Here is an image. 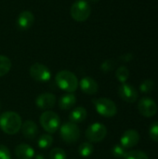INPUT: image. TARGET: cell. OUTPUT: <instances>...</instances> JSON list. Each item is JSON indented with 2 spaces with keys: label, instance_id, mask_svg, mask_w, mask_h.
Segmentation results:
<instances>
[{
  "label": "cell",
  "instance_id": "cell-29",
  "mask_svg": "<svg viewBox=\"0 0 158 159\" xmlns=\"http://www.w3.org/2000/svg\"><path fill=\"white\" fill-rule=\"evenodd\" d=\"M0 159H11L8 148L3 144H0Z\"/></svg>",
  "mask_w": 158,
  "mask_h": 159
},
{
  "label": "cell",
  "instance_id": "cell-26",
  "mask_svg": "<svg viewBox=\"0 0 158 159\" xmlns=\"http://www.w3.org/2000/svg\"><path fill=\"white\" fill-rule=\"evenodd\" d=\"M155 88V82L151 79L144 80L140 87V89L142 93H150Z\"/></svg>",
  "mask_w": 158,
  "mask_h": 159
},
{
  "label": "cell",
  "instance_id": "cell-16",
  "mask_svg": "<svg viewBox=\"0 0 158 159\" xmlns=\"http://www.w3.org/2000/svg\"><path fill=\"white\" fill-rule=\"evenodd\" d=\"M15 155L19 159H32L34 156V150L28 144L20 143L15 147Z\"/></svg>",
  "mask_w": 158,
  "mask_h": 159
},
{
  "label": "cell",
  "instance_id": "cell-31",
  "mask_svg": "<svg viewBox=\"0 0 158 159\" xmlns=\"http://www.w3.org/2000/svg\"><path fill=\"white\" fill-rule=\"evenodd\" d=\"M36 159H44V157L41 155H38V156H36Z\"/></svg>",
  "mask_w": 158,
  "mask_h": 159
},
{
  "label": "cell",
  "instance_id": "cell-4",
  "mask_svg": "<svg viewBox=\"0 0 158 159\" xmlns=\"http://www.w3.org/2000/svg\"><path fill=\"white\" fill-rule=\"evenodd\" d=\"M60 135L63 142L69 144L76 143L80 137L78 126L73 122H65L60 127Z\"/></svg>",
  "mask_w": 158,
  "mask_h": 159
},
{
  "label": "cell",
  "instance_id": "cell-21",
  "mask_svg": "<svg viewBox=\"0 0 158 159\" xmlns=\"http://www.w3.org/2000/svg\"><path fill=\"white\" fill-rule=\"evenodd\" d=\"M53 143V138L49 134H44L41 137H39L37 141V144L41 149H47L51 146Z\"/></svg>",
  "mask_w": 158,
  "mask_h": 159
},
{
  "label": "cell",
  "instance_id": "cell-25",
  "mask_svg": "<svg viewBox=\"0 0 158 159\" xmlns=\"http://www.w3.org/2000/svg\"><path fill=\"white\" fill-rule=\"evenodd\" d=\"M126 154V148H124L121 144H116L112 149V155L115 158H124Z\"/></svg>",
  "mask_w": 158,
  "mask_h": 159
},
{
  "label": "cell",
  "instance_id": "cell-24",
  "mask_svg": "<svg viewBox=\"0 0 158 159\" xmlns=\"http://www.w3.org/2000/svg\"><path fill=\"white\" fill-rule=\"evenodd\" d=\"M49 159H67V155L61 148H53L49 153Z\"/></svg>",
  "mask_w": 158,
  "mask_h": 159
},
{
  "label": "cell",
  "instance_id": "cell-18",
  "mask_svg": "<svg viewBox=\"0 0 158 159\" xmlns=\"http://www.w3.org/2000/svg\"><path fill=\"white\" fill-rule=\"evenodd\" d=\"M87 115H88L87 110L84 107L79 106L71 112V114L69 116V120H70V122H73L74 124L82 123L87 118Z\"/></svg>",
  "mask_w": 158,
  "mask_h": 159
},
{
  "label": "cell",
  "instance_id": "cell-33",
  "mask_svg": "<svg viewBox=\"0 0 158 159\" xmlns=\"http://www.w3.org/2000/svg\"><path fill=\"white\" fill-rule=\"evenodd\" d=\"M0 108H1V106H0Z\"/></svg>",
  "mask_w": 158,
  "mask_h": 159
},
{
  "label": "cell",
  "instance_id": "cell-3",
  "mask_svg": "<svg viewBox=\"0 0 158 159\" xmlns=\"http://www.w3.org/2000/svg\"><path fill=\"white\" fill-rule=\"evenodd\" d=\"M96 111L104 117H113L117 113L115 103L108 98H99L92 101Z\"/></svg>",
  "mask_w": 158,
  "mask_h": 159
},
{
  "label": "cell",
  "instance_id": "cell-2",
  "mask_svg": "<svg viewBox=\"0 0 158 159\" xmlns=\"http://www.w3.org/2000/svg\"><path fill=\"white\" fill-rule=\"evenodd\" d=\"M55 82L61 89L67 93H73L78 88L77 77L74 74L67 70L59 72L55 76Z\"/></svg>",
  "mask_w": 158,
  "mask_h": 159
},
{
  "label": "cell",
  "instance_id": "cell-10",
  "mask_svg": "<svg viewBox=\"0 0 158 159\" xmlns=\"http://www.w3.org/2000/svg\"><path fill=\"white\" fill-rule=\"evenodd\" d=\"M118 94L123 101L129 103L135 102L139 97L137 89L133 86L127 83H122V85L118 89Z\"/></svg>",
  "mask_w": 158,
  "mask_h": 159
},
{
  "label": "cell",
  "instance_id": "cell-1",
  "mask_svg": "<svg viewBox=\"0 0 158 159\" xmlns=\"http://www.w3.org/2000/svg\"><path fill=\"white\" fill-rule=\"evenodd\" d=\"M20 116L12 111L5 112L0 116V129L6 134L14 135L21 129Z\"/></svg>",
  "mask_w": 158,
  "mask_h": 159
},
{
  "label": "cell",
  "instance_id": "cell-5",
  "mask_svg": "<svg viewBox=\"0 0 158 159\" xmlns=\"http://www.w3.org/2000/svg\"><path fill=\"white\" fill-rule=\"evenodd\" d=\"M40 124L47 132L54 133L61 127V118L52 111H45L40 116Z\"/></svg>",
  "mask_w": 158,
  "mask_h": 159
},
{
  "label": "cell",
  "instance_id": "cell-7",
  "mask_svg": "<svg viewBox=\"0 0 158 159\" xmlns=\"http://www.w3.org/2000/svg\"><path fill=\"white\" fill-rule=\"evenodd\" d=\"M107 135V129L101 123L90 125L86 130V138L90 143H99L104 140Z\"/></svg>",
  "mask_w": 158,
  "mask_h": 159
},
{
  "label": "cell",
  "instance_id": "cell-20",
  "mask_svg": "<svg viewBox=\"0 0 158 159\" xmlns=\"http://www.w3.org/2000/svg\"><path fill=\"white\" fill-rule=\"evenodd\" d=\"M93 145L90 143H83L78 147V153L82 157H88L93 153Z\"/></svg>",
  "mask_w": 158,
  "mask_h": 159
},
{
  "label": "cell",
  "instance_id": "cell-32",
  "mask_svg": "<svg viewBox=\"0 0 158 159\" xmlns=\"http://www.w3.org/2000/svg\"><path fill=\"white\" fill-rule=\"evenodd\" d=\"M92 2H97V1H99V0H91Z\"/></svg>",
  "mask_w": 158,
  "mask_h": 159
},
{
  "label": "cell",
  "instance_id": "cell-23",
  "mask_svg": "<svg viewBox=\"0 0 158 159\" xmlns=\"http://www.w3.org/2000/svg\"><path fill=\"white\" fill-rule=\"evenodd\" d=\"M124 159H149V157L144 152L135 150V151L128 152Z\"/></svg>",
  "mask_w": 158,
  "mask_h": 159
},
{
  "label": "cell",
  "instance_id": "cell-12",
  "mask_svg": "<svg viewBox=\"0 0 158 159\" xmlns=\"http://www.w3.org/2000/svg\"><path fill=\"white\" fill-rule=\"evenodd\" d=\"M56 103V96L49 92H45L40 94L36 100L35 104L41 110H47L51 109Z\"/></svg>",
  "mask_w": 158,
  "mask_h": 159
},
{
  "label": "cell",
  "instance_id": "cell-17",
  "mask_svg": "<svg viewBox=\"0 0 158 159\" xmlns=\"http://www.w3.org/2000/svg\"><path fill=\"white\" fill-rule=\"evenodd\" d=\"M76 102V97L73 93H66L59 100V107L61 110L71 109Z\"/></svg>",
  "mask_w": 158,
  "mask_h": 159
},
{
  "label": "cell",
  "instance_id": "cell-22",
  "mask_svg": "<svg viewBox=\"0 0 158 159\" xmlns=\"http://www.w3.org/2000/svg\"><path fill=\"white\" fill-rule=\"evenodd\" d=\"M115 76L117 78V80L121 83H125L129 76V71L126 66H120L115 73Z\"/></svg>",
  "mask_w": 158,
  "mask_h": 159
},
{
  "label": "cell",
  "instance_id": "cell-27",
  "mask_svg": "<svg viewBox=\"0 0 158 159\" xmlns=\"http://www.w3.org/2000/svg\"><path fill=\"white\" fill-rule=\"evenodd\" d=\"M149 136L152 141L158 143V122H155L150 126Z\"/></svg>",
  "mask_w": 158,
  "mask_h": 159
},
{
  "label": "cell",
  "instance_id": "cell-9",
  "mask_svg": "<svg viewBox=\"0 0 158 159\" xmlns=\"http://www.w3.org/2000/svg\"><path fill=\"white\" fill-rule=\"evenodd\" d=\"M138 110L141 113V115H142L143 116L152 117L157 112V105L153 99L145 97L140 100L138 103Z\"/></svg>",
  "mask_w": 158,
  "mask_h": 159
},
{
  "label": "cell",
  "instance_id": "cell-30",
  "mask_svg": "<svg viewBox=\"0 0 158 159\" xmlns=\"http://www.w3.org/2000/svg\"><path fill=\"white\" fill-rule=\"evenodd\" d=\"M121 60H123V61H129L132 60V55H131V54H127V55H125V56H122V57H121Z\"/></svg>",
  "mask_w": 158,
  "mask_h": 159
},
{
  "label": "cell",
  "instance_id": "cell-13",
  "mask_svg": "<svg viewBox=\"0 0 158 159\" xmlns=\"http://www.w3.org/2000/svg\"><path fill=\"white\" fill-rule=\"evenodd\" d=\"M78 86L80 87L81 90L88 95H94L98 92L99 89L98 83L89 76L83 77L78 83Z\"/></svg>",
  "mask_w": 158,
  "mask_h": 159
},
{
  "label": "cell",
  "instance_id": "cell-28",
  "mask_svg": "<svg viewBox=\"0 0 158 159\" xmlns=\"http://www.w3.org/2000/svg\"><path fill=\"white\" fill-rule=\"evenodd\" d=\"M115 61H113V60H107V61H105L102 62V64L101 65V69H102V72L107 73V72L112 71L115 68Z\"/></svg>",
  "mask_w": 158,
  "mask_h": 159
},
{
  "label": "cell",
  "instance_id": "cell-8",
  "mask_svg": "<svg viewBox=\"0 0 158 159\" xmlns=\"http://www.w3.org/2000/svg\"><path fill=\"white\" fill-rule=\"evenodd\" d=\"M29 72L31 77L38 82H47L51 78V73L49 69L42 63H34L30 67Z\"/></svg>",
  "mask_w": 158,
  "mask_h": 159
},
{
  "label": "cell",
  "instance_id": "cell-19",
  "mask_svg": "<svg viewBox=\"0 0 158 159\" xmlns=\"http://www.w3.org/2000/svg\"><path fill=\"white\" fill-rule=\"evenodd\" d=\"M11 68L10 60L4 55H0V77L6 75Z\"/></svg>",
  "mask_w": 158,
  "mask_h": 159
},
{
  "label": "cell",
  "instance_id": "cell-6",
  "mask_svg": "<svg viewBox=\"0 0 158 159\" xmlns=\"http://www.w3.org/2000/svg\"><path fill=\"white\" fill-rule=\"evenodd\" d=\"M91 13V7L89 4L85 0H78L74 2L71 7L72 18L79 22L87 20Z\"/></svg>",
  "mask_w": 158,
  "mask_h": 159
},
{
  "label": "cell",
  "instance_id": "cell-15",
  "mask_svg": "<svg viewBox=\"0 0 158 159\" xmlns=\"http://www.w3.org/2000/svg\"><path fill=\"white\" fill-rule=\"evenodd\" d=\"M21 131L22 134L24 135V137L26 139L29 140H33L36 137L37 133H38V128L37 125L32 121V120H27L25 121L22 125H21Z\"/></svg>",
  "mask_w": 158,
  "mask_h": 159
},
{
  "label": "cell",
  "instance_id": "cell-11",
  "mask_svg": "<svg viewBox=\"0 0 158 159\" xmlns=\"http://www.w3.org/2000/svg\"><path fill=\"white\" fill-rule=\"evenodd\" d=\"M139 141H140L139 132L135 129H128L123 133L120 139V143L124 148L129 149L136 146Z\"/></svg>",
  "mask_w": 158,
  "mask_h": 159
},
{
  "label": "cell",
  "instance_id": "cell-14",
  "mask_svg": "<svg viewBox=\"0 0 158 159\" xmlns=\"http://www.w3.org/2000/svg\"><path fill=\"white\" fill-rule=\"evenodd\" d=\"M34 17L31 11L25 10L20 13L17 18V26L20 30H28L34 24Z\"/></svg>",
  "mask_w": 158,
  "mask_h": 159
}]
</instances>
